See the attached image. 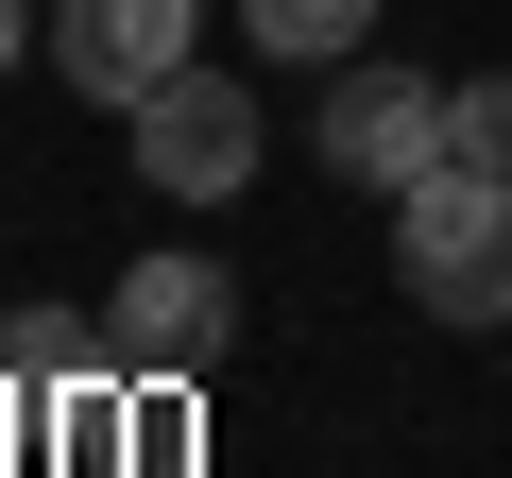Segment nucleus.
Here are the masks:
<instances>
[{"label": "nucleus", "mask_w": 512, "mask_h": 478, "mask_svg": "<svg viewBox=\"0 0 512 478\" xmlns=\"http://www.w3.org/2000/svg\"><path fill=\"white\" fill-rule=\"evenodd\" d=\"M393 274L427 325H512V171L444 154L427 188H393Z\"/></svg>", "instance_id": "nucleus-1"}, {"label": "nucleus", "mask_w": 512, "mask_h": 478, "mask_svg": "<svg viewBox=\"0 0 512 478\" xmlns=\"http://www.w3.org/2000/svg\"><path fill=\"white\" fill-rule=\"evenodd\" d=\"M325 171H342V188H427V171H444V86L393 69V52H342V86H325Z\"/></svg>", "instance_id": "nucleus-2"}, {"label": "nucleus", "mask_w": 512, "mask_h": 478, "mask_svg": "<svg viewBox=\"0 0 512 478\" xmlns=\"http://www.w3.org/2000/svg\"><path fill=\"white\" fill-rule=\"evenodd\" d=\"M120 120H137V171H154L171 205H222V188L256 171V103H239L222 69H171V86H154V103H120Z\"/></svg>", "instance_id": "nucleus-3"}, {"label": "nucleus", "mask_w": 512, "mask_h": 478, "mask_svg": "<svg viewBox=\"0 0 512 478\" xmlns=\"http://www.w3.org/2000/svg\"><path fill=\"white\" fill-rule=\"evenodd\" d=\"M103 325H120V376H205V359L239 342V274H222V257H137Z\"/></svg>", "instance_id": "nucleus-4"}, {"label": "nucleus", "mask_w": 512, "mask_h": 478, "mask_svg": "<svg viewBox=\"0 0 512 478\" xmlns=\"http://www.w3.org/2000/svg\"><path fill=\"white\" fill-rule=\"evenodd\" d=\"M52 69L86 103H154L188 69V0H52Z\"/></svg>", "instance_id": "nucleus-5"}, {"label": "nucleus", "mask_w": 512, "mask_h": 478, "mask_svg": "<svg viewBox=\"0 0 512 478\" xmlns=\"http://www.w3.org/2000/svg\"><path fill=\"white\" fill-rule=\"evenodd\" d=\"M103 376H120V325H86V308H18V325H0V393L103 410Z\"/></svg>", "instance_id": "nucleus-6"}, {"label": "nucleus", "mask_w": 512, "mask_h": 478, "mask_svg": "<svg viewBox=\"0 0 512 478\" xmlns=\"http://www.w3.org/2000/svg\"><path fill=\"white\" fill-rule=\"evenodd\" d=\"M239 35H256V52H291V69H342V52L376 35V0H239Z\"/></svg>", "instance_id": "nucleus-7"}, {"label": "nucleus", "mask_w": 512, "mask_h": 478, "mask_svg": "<svg viewBox=\"0 0 512 478\" xmlns=\"http://www.w3.org/2000/svg\"><path fill=\"white\" fill-rule=\"evenodd\" d=\"M444 154L461 171H512V69L495 86H444Z\"/></svg>", "instance_id": "nucleus-8"}, {"label": "nucleus", "mask_w": 512, "mask_h": 478, "mask_svg": "<svg viewBox=\"0 0 512 478\" xmlns=\"http://www.w3.org/2000/svg\"><path fill=\"white\" fill-rule=\"evenodd\" d=\"M0 69H18V0H0Z\"/></svg>", "instance_id": "nucleus-9"}]
</instances>
